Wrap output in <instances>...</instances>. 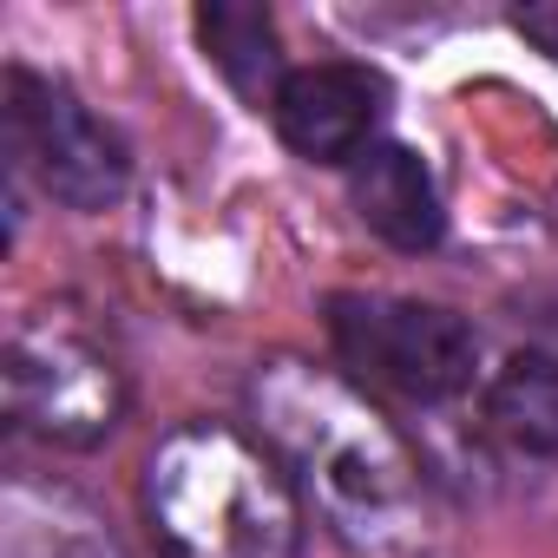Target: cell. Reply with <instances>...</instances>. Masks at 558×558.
Returning <instances> with one entry per match:
<instances>
[{
    "label": "cell",
    "instance_id": "cell-6",
    "mask_svg": "<svg viewBox=\"0 0 558 558\" xmlns=\"http://www.w3.org/2000/svg\"><path fill=\"white\" fill-rule=\"evenodd\" d=\"M381 106H388L381 73H368L355 60H316V66H296L283 80L269 119H276V132H283V145L296 158H310V165H355L375 145Z\"/></svg>",
    "mask_w": 558,
    "mask_h": 558
},
{
    "label": "cell",
    "instance_id": "cell-7",
    "mask_svg": "<svg viewBox=\"0 0 558 558\" xmlns=\"http://www.w3.org/2000/svg\"><path fill=\"white\" fill-rule=\"evenodd\" d=\"M349 197H355V217H362L381 243H395V250H408V256L434 250L440 230H447L434 171H427L408 145H368V151L355 158V171H349Z\"/></svg>",
    "mask_w": 558,
    "mask_h": 558
},
{
    "label": "cell",
    "instance_id": "cell-8",
    "mask_svg": "<svg viewBox=\"0 0 558 558\" xmlns=\"http://www.w3.org/2000/svg\"><path fill=\"white\" fill-rule=\"evenodd\" d=\"M197 40L210 53V66L250 99V106H276L283 93V47H276V27L263 8H236V0H217V8H197Z\"/></svg>",
    "mask_w": 558,
    "mask_h": 558
},
{
    "label": "cell",
    "instance_id": "cell-1",
    "mask_svg": "<svg viewBox=\"0 0 558 558\" xmlns=\"http://www.w3.org/2000/svg\"><path fill=\"white\" fill-rule=\"evenodd\" d=\"M250 408L263 447L290 466L296 493L329 519L342 545H355L362 558L427 551L434 512L421 460L362 388L310 362H269L250 388Z\"/></svg>",
    "mask_w": 558,
    "mask_h": 558
},
{
    "label": "cell",
    "instance_id": "cell-4",
    "mask_svg": "<svg viewBox=\"0 0 558 558\" xmlns=\"http://www.w3.org/2000/svg\"><path fill=\"white\" fill-rule=\"evenodd\" d=\"M0 112H8V158H14V171H27L53 204L106 210V204L125 197V184H132L125 138L93 106H80L66 86L14 66L8 93H0Z\"/></svg>",
    "mask_w": 558,
    "mask_h": 558
},
{
    "label": "cell",
    "instance_id": "cell-9",
    "mask_svg": "<svg viewBox=\"0 0 558 558\" xmlns=\"http://www.w3.org/2000/svg\"><path fill=\"white\" fill-rule=\"evenodd\" d=\"M486 421L519 453H558V362L512 355L486 388Z\"/></svg>",
    "mask_w": 558,
    "mask_h": 558
},
{
    "label": "cell",
    "instance_id": "cell-5",
    "mask_svg": "<svg viewBox=\"0 0 558 558\" xmlns=\"http://www.w3.org/2000/svg\"><path fill=\"white\" fill-rule=\"evenodd\" d=\"M125 408L119 368L66 323H21L8 336V414L53 447H93Z\"/></svg>",
    "mask_w": 558,
    "mask_h": 558
},
{
    "label": "cell",
    "instance_id": "cell-3",
    "mask_svg": "<svg viewBox=\"0 0 558 558\" xmlns=\"http://www.w3.org/2000/svg\"><path fill=\"white\" fill-rule=\"evenodd\" d=\"M329 336H336V355L362 381L401 401H421V408L466 395L480 368L473 323L440 303H414V296H336Z\"/></svg>",
    "mask_w": 558,
    "mask_h": 558
},
{
    "label": "cell",
    "instance_id": "cell-2",
    "mask_svg": "<svg viewBox=\"0 0 558 558\" xmlns=\"http://www.w3.org/2000/svg\"><path fill=\"white\" fill-rule=\"evenodd\" d=\"M145 519L165 558H296L303 493L263 440L197 421L151 447Z\"/></svg>",
    "mask_w": 558,
    "mask_h": 558
},
{
    "label": "cell",
    "instance_id": "cell-10",
    "mask_svg": "<svg viewBox=\"0 0 558 558\" xmlns=\"http://www.w3.org/2000/svg\"><path fill=\"white\" fill-rule=\"evenodd\" d=\"M519 34H532L545 53H558V8H525L519 14Z\"/></svg>",
    "mask_w": 558,
    "mask_h": 558
}]
</instances>
